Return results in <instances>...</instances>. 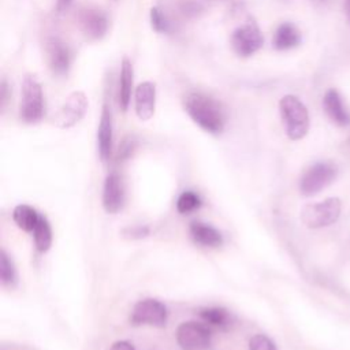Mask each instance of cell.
Segmentation results:
<instances>
[{"label": "cell", "instance_id": "obj_1", "mask_svg": "<svg viewBox=\"0 0 350 350\" xmlns=\"http://www.w3.org/2000/svg\"><path fill=\"white\" fill-rule=\"evenodd\" d=\"M185 111L191 120L211 134H220L224 129L226 118L220 104L212 97L193 92L185 97Z\"/></svg>", "mask_w": 350, "mask_h": 350}, {"label": "cell", "instance_id": "obj_2", "mask_svg": "<svg viewBox=\"0 0 350 350\" xmlns=\"http://www.w3.org/2000/svg\"><path fill=\"white\" fill-rule=\"evenodd\" d=\"M279 111L286 134L290 139L298 141L308 134L309 113L306 107L298 97L293 94L283 96L279 101Z\"/></svg>", "mask_w": 350, "mask_h": 350}, {"label": "cell", "instance_id": "obj_3", "mask_svg": "<svg viewBox=\"0 0 350 350\" xmlns=\"http://www.w3.org/2000/svg\"><path fill=\"white\" fill-rule=\"evenodd\" d=\"M342 211V202L338 197H329L324 201L308 204L301 211V220L309 228H321L334 224Z\"/></svg>", "mask_w": 350, "mask_h": 350}, {"label": "cell", "instance_id": "obj_4", "mask_svg": "<svg viewBox=\"0 0 350 350\" xmlns=\"http://www.w3.org/2000/svg\"><path fill=\"white\" fill-rule=\"evenodd\" d=\"M21 119L26 123H36L44 115V96L40 82L26 75L22 83V100L19 108Z\"/></svg>", "mask_w": 350, "mask_h": 350}, {"label": "cell", "instance_id": "obj_5", "mask_svg": "<svg viewBox=\"0 0 350 350\" xmlns=\"http://www.w3.org/2000/svg\"><path fill=\"white\" fill-rule=\"evenodd\" d=\"M338 175V168L331 161H319L310 165L299 180V191L305 197H310L331 185Z\"/></svg>", "mask_w": 350, "mask_h": 350}, {"label": "cell", "instance_id": "obj_6", "mask_svg": "<svg viewBox=\"0 0 350 350\" xmlns=\"http://www.w3.org/2000/svg\"><path fill=\"white\" fill-rule=\"evenodd\" d=\"M130 321L133 325L164 327L167 323V308L163 302L153 298L141 299L134 305Z\"/></svg>", "mask_w": 350, "mask_h": 350}, {"label": "cell", "instance_id": "obj_7", "mask_svg": "<svg viewBox=\"0 0 350 350\" xmlns=\"http://www.w3.org/2000/svg\"><path fill=\"white\" fill-rule=\"evenodd\" d=\"M175 338L183 350H204L211 343V329L198 321H185L178 325Z\"/></svg>", "mask_w": 350, "mask_h": 350}, {"label": "cell", "instance_id": "obj_8", "mask_svg": "<svg viewBox=\"0 0 350 350\" xmlns=\"http://www.w3.org/2000/svg\"><path fill=\"white\" fill-rule=\"evenodd\" d=\"M231 45L239 56L246 57L256 53L262 45V36L258 26L253 21H249L235 29L231 34Z\"/></svg>", "mask_w": 350, "mask_h": 350}, {"label": "cell", "instance_id": "obj_9", "mask_svg": "<svg viewBox=\"0 0 350 350\" xmlns=\"http://www.w3.org/2000/svg\"><path fill=\"white\" fill-rule=\"evenodd\" d=\"M88 111V98L82 92H72L55 116V123L60 129L75 126Z\"/></svg>", "mask_w": 350, "mask_h": 350}, {"label": "cell", "instance_id": "obj_10", "mask_svg": "<svg viewBox=\"0 0 350 350\" xmlns=\"http://www.w3.org/2000/svg\"><path fill=\"white\" fill-rule=\"evenodd\" d=\"M124 204V189L118 174H109L105 178L103 189V206L108 213H118Z\"/></svg>", "mask_w": 350, "mask_h": 350}, {"label": "cell", "instance_id": "obj_11", "mask_svg": "<svg viewBox=\"0 0 350 350\" xmlns=\"http://www.w3.org/2000/svg\"><path fill=\"white\" fill-rule=\"evenodd\" d=\"M135 113L139 120H149L154 115L156 108V86L150 81L139 83L134 94Z\"/></svg>", "mask_w": 350, "mask_h": 350}, {"label": "cell", "instance_id": "obj_12", "mask_svg": "<svg viewBox=\"0 0 350 350\" xmlns=\"http://www.w3.org/2000/svg\"><path fill=\"white\" fill-rule=\"evenodd\" d=\"M79 25L86 36L97 40L105 36L108 19L100 10L88 8L79 14Z\"/></svg>", "mask_w": 350, "mask_h": 350}, {"label": "cell", "instance_id": "obj_13", "mask_svg": "<svg viewBox=\"0 0 350 350\" xmlns=\"http://www.w3.org/2000/svg\"><path fill=\"white\" fill-rule=\"evenodd\" d=\"M46 57L51 70L57 75H64L70 67V51L64 42L57 38H52L46 44Z\"/></svg>", "mask_w": 350, "mask_h": 350}, {"label": "cell", "instance_id": "obj_14", "mask_svg": "<svg viewBox=\"0 0 350 350\" xmlns=\"http://www.w3.org/2000/svg\"><path fill=\"white\" fill-rule=\"evenodd\" d=\"M98 156L101 161H108L112 152V116L108 105L105 104L101 111L98 130H97Z\"/></svg>", "mask_w": 350, "mask_h": 350}, {"label": "cell", "instance_id": "obj_15", "mask_svg": "<svg viewBox=\"0 0 350 350\" xmlns=\"http://www.w3.org/2000/svg\"><path fill=\"white\" fill-rule=\"evenodd\" d=\"M189 232L194 243L205 247H217L223 243V237L219 230L215 227L201 223V221H193L189 227Z\"/></svg>", "mask_w": 350, "mask_h": 350}, {"label": "cell", "instance_id": "obj_16", "mask_svg": "<svg viewBox=\"0 0 350 350\" xmlns=\"http://www.w3.org/2000/svg\"><path fill=\"white\" fill-rule=\"evenodd\" d=\"M323 107L328 118L338 126H346L350 122V116L343 105L342 97L335 89H329L324 94Z\"/></svg>", "mask_w": 350, "mask_h": 350}, {"label": "cell", "instance_id": "obj_17", "mask_svg": "<svg viewBox=\"0 0 350 350\" xmlns=\"http://www.w3.org/2000/svg\"><path fill=\"white\" fill-rule=\"evenodd\" d=\"M133 90V66L131 62L124 57L120 66V78H119V90H118V103L122 111H127L131 100Z\"/></svg>", "mask_w": 350, "mask_h": 350}, {"label": "cell", "instance_id": "obj_18", "mask_svg": "<svg viewBox=\"0 0 350 350\" xmlns=\"http://www.w3.org/2000/svg\"><path fill=\"white\" fill-rule=\"evenodd\" d=\"M301 42V33L293 23H282L273 36V46L279 51H286L297 46Z\"/></svg>", "mask_w": 350, "mask_h": 350}, {"label": "cell", "instance_id": "obj_19", "mask_svg": "<svg viewBox=\"0 0 350 350\" xmlns=\"http://www.w3.org/2000/svg\"><path fill=\"white\" fill-rule=\"evenodd\" d=\"M12 219L15 221V224L26 231V232H33L37 223H38V219H40V215L37 213V211L29 205H25V204H21V205H16L12 211Z\"/></svg>", "mask_w": 350, "mask_h": 350}, {"label": "cell", "instance_id": "obj_20", "mask_svg": "<svg viewBox=\"0 0 350 350\" xmlns=\"http://www.w3.org/2000/svg\"><path fill=\"white\" fill-rule=\"evenodd\" d=\"M33 238H34V245L36 249L41 253H45L49 250L52 245V230L48 219L42 215H40L38 223L33 231Z\"/></svg>", "mask_w": 350, "mask_h": 350}, {"label": "cell", "instance_id": "obj_21", "mask_svg": "<svg viewBox=\"0 0 350 350\" xmlns=\"http://www.w3.org/2000/svg\"><path fill=\"white\" fill-rule=\"evenodd\" d=\"M200 317L205 324L213 327H227L231 323V316L224 308H204L200 310Z\"/></svg>", "mask_w": 350, "mask_h": 350}, {"label": "cell", "instance_id": "obj_22", "mask_svg": "<svg viewBox=\"0 0 350 350\" xmlns=\"http://www.w3.org/2000/svg\"><path fill=\"white\" fill-rule=\"evenodd\" d=\"M0 279L3 284L10 287L15 286L16 283V271L14 262L4 250H1L0 253Z\"/></svg>", "mask_w": 350, "mask_h": 350}, {"label": "cell", "instance_id": "obj_23", "mask_svg": "<svg viewBox=\"0 0 350 350\" xmlns=\"http://www.w3.org/2000/svg\"><path fill=\"white\" fill-rule=\"evenodd\" d=\"M200 205H201V198L198 197V194H196L191 190L183 191L176 200V211L182 215H186L198 209Z\"/></svg>", "mask_w": 350, "mask_h": 350}, {"label": "cell", "instance_id": "obj_24", "mask_svg": "<svg viewBox=\"0 0 350 350\" xmlns=\"http://www.w3.org/2000/svg\"><path fill=\"white\" fill-rule=\"evenodd\" d=\"M150 25H152L153 30L157 33H167L170 29L167 18L157 7L150 8Z\"/></svg>", "mask_w": 350, "mask_h": 350}, {"label": "cell", "instance_id": "obj_25", "mask_svg": "<svg viewBox=\"0 0 350 350\" xmlns=\"http://www.w3.org/2000/svg\"><path fill=\"white\" fill-rule=\"evenodd\" d=\"M249 350H276V346L268 336L257 334L250 338Z\"/></svg>", "mask_w": 350, "mask_h": 350}, {"label": "cell", "instance_id": "obj_26", "mask_svg": "<svg viewBox=\"0 0 350 350\" xmlns=\"http://www.w3.org/2000/svg\"><path fill=\"white\" fill-rule=\"evenodd\" d=\"M127 235H130L131 238H142V237H146L148 234H149V228L148 227H142V226H139V227H133V228H127L126 231H124Z\"/></svg>", "mask_w": 350, "mask_h": 350}, {"label": "cell", "instance_id": "obj_27", "mask_svg": "<svg viewBox=\"0 0 350 350\" xmlns=\"http://www.w3.org/2000/svg\"><path fill=\"white\" fill-rule=\"evenodd\" d=\"M109 350H135V347L127 340H118L111 346Z\"/></svg>", "mask_w": 350, "mask_h": 350}, {"label": "cell", "instance_id": "obj_28", "mask_svg": "<svg viewBox=\"0 0 350 350\" xmlns=\"http://www.w3.org/2000/svg\"><path fill=\"white\" fill-rule=\"evenodd\" d=\"M68 3H70V0H57V8L63 10L68 5Z\"/></svg>", "mask_w": 350, "mask_h": 350}, {"label": "cell", "instance_id": "obj_29", "mask_svg": "<svg viewBox=\"0 0 350 350\" xmlns=\"http://www.w3.org/2000/svg\"><path fill=\"white\" fill-rule=\"evenodd\" d=\"M345 8H346V14H347V16L350 19V0L345 1Z\"/></svg>", "mask_w": 350, "mask_h": 350}, {"label": "cell", "instance_id": "obj_30", "mask_svg": "<svg viewBox=\"0 0 350 350\" xmlns=\"http://www.w3.org/2000/svg\"><path fill=\"white\" fill-rule=\"evenodd\" d=\"M319 1H323V0H319Z\"/></svg>", "mask_w": 350, "mask_h": 350}]
</instances>
